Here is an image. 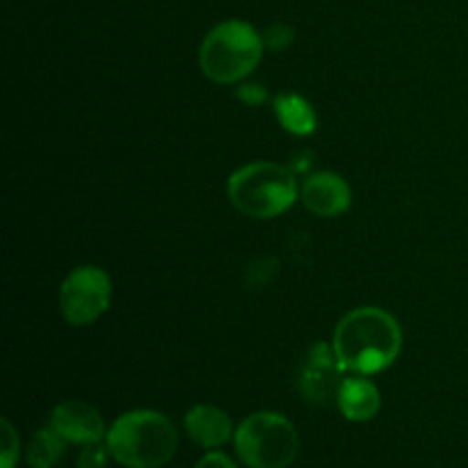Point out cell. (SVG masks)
Wrapping results in <instances>:
<instances>
[{
	"mask_svg": "<svg viewBox=\"0 0 468 468\" xmlns=\"http://www.w3.org/2000/svg\"><path fill=\"white\" fill-rule=\"evenodd\" d=\"M110 448L108 441H96L90 443V446H82L80 452H78L76 464L78 468H105L110 462Z\"/></svg>",
	"mask_w": 468,
	"mask_h": 468,
	"instance_id": "obj_15",
	"label": "cell"
},
{
	"mask_svg": "<svg viewBox=\"0 0 468 468\" xmlns=\"http://www.w3.org/2000/svg\"><path fill=\"white\" fill-rule=\"evenodd\" d=\"M336 405L347 420L366 423L379 414L382 396H379V388L366 375H350V378L343 379Z\"/></svg>",
	"mask_w": 468,
	"mask_h": 468,
	"instance_id": "obj_11",
	"label": "cell"
},
{
	"mask_svg": "<svg viewBox=\"0 0 468 468\" xmlns=\"http://www.w3.org/2000/svg\"><path fill=\"white\" fill-rule=\"evenodd\" d=\"M263 35L251 23L229 18L210 27L199 46V67L218 85L245 80L263 58Z\"/></svg>",
	"mask_w": 468,
	"mask_h": 468,
	"instance_id": "obj_3",
	"label": "cell"
},
{
	"mask_svg": "<svg viewBox=\"0 0 468 468\" xmlns=\"http://www.w3.org/2000/svg\"><path fill=\"white\" fill-rule=\"evenodd\" d=\"M343 373L346 370H343L334 347H329L327 343H315L302 364L297 387L306 402L324 407L329 402H336L341 384L346 379Z\"/></svg>",
	"mask_w": 468,
	"mask_h": 468,
	"instance_id": "obj_7",
	"label": "cell"
},
{
	"mask_svg": "<svg viewBox=\"0 0 468 468\" xmlns=\"http://www.w3.org/2000/svg\"><path fill=\"white\" fill-rule=\"evenodd\" d=\"M300 199L318 218H338L350 208L352 190L338 174L315 172L302 183Z\"/></svg>",
	"mask_w": 468,
	"mask_h": 468,
	"instance_id": "obj_9",
	"label": "cell"
},
{
	"mask_svg": "<svg viewBox=\"0 0 468 468\" xmlns=\"http://www.w3.org/2000/svg\"><path fill=\"white\" fill-rule=\"evenodd\" d=\"M69 443L50 425L37 430L27 443V464L30 468H55L67 455Z\"/></svg>",
	"mask_w": 468,
	"mask_h": 468,
	"instance_id": "obj_13",
	"label": "cell"
},
{
	"mask_svg": "<svg viewBox=\"0 0 468 468\" xmlns=\"http://www.w3.org/2000/svg\"><path fill=\"white\" fill-rule=\"evenodd\" d=\"M263 35L265 48L270 50H286L291 46V41L295 39V32L291 26H283V23H274L268 30L261 32Z\"/></svg>",
	"mask_w": 468,
	"mask_h": 468,
	"instance_id": "obj_16",
	"label": "cell"
},
{
	"mask_svg": "<svg viewBox=\"0 0 468 468\" xmlns=\"http://www.w3.org/2000/svg\"><path fill=\"white\" fill-rule=\"evenodd\" d=\"M238 99L245 101L247 105H259L268 99V91L261 85H242L240 90H238Z\"/></svg>",
	"mask_w": 468,
	"mask_h": 468,
	"instance_id": "obj_18",
	"label": "cell"
},
{
	"mask_svg": "<svg viewBox=\"0 0 468 468\" xmlns=\"http://www.w3.org/2000/svg\"><path fill=\"white\" fill-rule=\"evenodd\" d=\"M233 448L247 468H288L300 452V434L283 414L256 411L236 428Z\"/></svg>",
	"mask_w": 468,
	"mask_h": 468,
	"instance_id": "obj_5",
	"label": "cell"
},
{
	"mask_svg": "<svg viewBox=\"0 0 468 468\" xmlns=\"http://www.w3.org/2000/svg\"><path fill=\"white\" fill-rule=\"evenodd\" d=\"M183 428H186L190 441L206 451H218V448L227 446L236 434L231 416L213 405L192 407L183 419Z\"/></svg>",
	"mask_w": 468,
	"mask_h": 468,
	"instance_id": "obj_10",
	"label": "cell"
},
{
	"mask_svg": "<svg viewBox=\"0 0 468 468\" xmlns=\"http://www.w3.org/2000/svg\"><path fill=\"white\" fill-rule=\"evenodd\" d=\"M48 425L64 441L80 448L96 441H105V437H108L103 416L99 414V410H94V407L82 400L59 402L50 411Z\"/></svg>",
	"mask_w": 468,
	"mask_h": 468,
	"instance_id": "obj_8",
	"label": "cell"
},
{
	"mask_svg": "<svg viewBox=\"0 0 468 468\" xmlns=\"http://www.w3.org/2000/svg\"><path fill=\"white\" fill-rule=\"evenodd\" d=\"M274 114L279 123L292 135L306 137L318 128V117L309 101L300 94H279L274 99Z\"/></svg>",
	"mask_w": 468,
	"mask_h": 468,
	"instance_id": "obj_12",
	"label": "cell"
},
{
	"mask_svg": "<svg viewBox=\"0 0 468 468\" xmlns=\"http://www.w3.org/2000/svg\"><path fill=\"white\" fill-rule=\"evenodd\" d=\"M0 439H3V451H0V468H16L18 455H21V439L9 419L0 420Z\"/></svg>",
	"mask_w": 468,
	"mask_h": 468,
	"instance_id": "obj_14",
	"label": "cell"
},
{
	"mask_svg": "<svg viewBox=\"0 0 468 468\" xmlns=\"http://www.w3.org/2000/svg\"><path fill=\"white\" fill-rule=\"evenodd\" d=\"M195 468H238V464L231 460V457L224 455V452L210 451L208 455H204L199 462H197Z\"/></svg>",
	"mask_w": 468,
	"mask_h": 468,
	"instance_id": "obj_17",
	"label": "cell"
},
{
	"mask_svg": "<svg viewBox=\"0 0 468 468\" xmlns=\"http://www.w3.org/2000/svg\"><path fill=\"white\" fill-rule=\"evenodd\" d=\"M112 300V282L108 272L96 265H80L71 270L59 286V311L73 327L96 323Z\"/></svg>",
	"mask_w": 468,
	"mask_h": 468,
	"instance_id": "obj_6",
	"label": "cell"
},
{
	"mask_svg": "<svg viewBox=\"0 0 468 468\" xmlns=\"http://www.w3.org/2000/svg\"><path fill=\"white\" fill-rule=\"evenodd\" d=\"M110 455L123 468H160L178 451V430L165 414L135 410L122 414L105 437Z\"/></svg>",
	"mask_w": 468,
	"mask_h": 468,
	"instance_id": "obj_2",
	"label": "cell"
},
{
	"mask_svg": "<svg viewBox=\"0 0 468 468\" xmlns=\"http://www.w3.org/2000/svg\"><path fill=\"white\" fill-rule=\"evenodd\" d=\"M233 208L251 219H272L286 213L300 197L295 174L277 163H250L229 178Z\"/></svg>",
	"mask_w": 468,
	"mask_h": 468,
	"instance_id": "obj_4",
	"label": "cell"
},
{
	"mask_svg": "<svg viewBox=\"0 0 468 468\" xmlns=\"http://www.w3.org/2000/svg\"><path fill=\"white\" fill-rule=\"evenodd\" d=\"M332 347L343 370L370 378L396 364L402 352V329L384 309L361 306L336 324Z\"/></svg>",
	"mask_w": 468,
	"mask_h": 468,
	"instance_id": "obj_1",
	"label": "cell"
}]
</instances>
